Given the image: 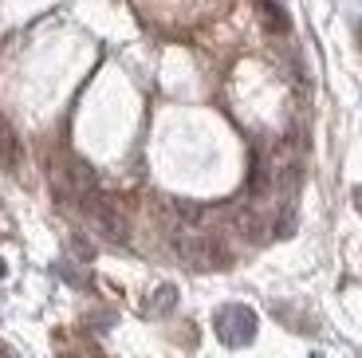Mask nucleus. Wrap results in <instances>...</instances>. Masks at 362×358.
I'll return each mask as SVG.
<instances>
[{"mask_svg": "<svg viewBox=\"0 0 362 358\" xmlns=\"http://www.w3.org/2000/svg\"><path fill=\"white\" fill-rule=\"evenodd\" d=\"M83 209H87L90 224H95V233H99L107 244H127L130 241V221H127V213L118 209V201L95 193V197L83 201Z\"/></svg>", "mask_w": 362, "mask_h": 358, "instance_id": "7ed1b4c3", "label": "nucleus"}, {"mask_svg": "<svg viewBox=\"0 0 362 358\" xmlns=\"http://www.w3.org/2000/svg\"><path fill=\"white\" fill-rule=\"evenodd\" d=\"M354 209H358V213H362V185L354 189Z\"/></svg>", "mask_w": 362, "mask_h": 358, "instance_id": "6e6552de", "label": "nucleus"}, {"mask_svg": "<svg viewBox=\"0 0 362 358\" xmlns=\"http://www.w3.org/2000/svg\"><path fill=\"white\" fill-rule=\"evenodd\" d=\"M0 354H4V347H0Z\"/></svg>", "mask_w": 362, "mask_h": 358, "instance_id": "9b49d317", "label": "nucleus"}, {"mask_svg": "<svg viewBox=\"0 0 362 358\" xmlns=\"http://www.w3.org/2000/svg\"><path fill=\"white\" fill-rule=\"evenodd\" d=\"M173 307H177V287H173V284H158L154 287V299H150L146 311H150V315H170Z\"/></svg>", "mask_w": 362, "mask_h": 358, "instance_id": "0eeeda50", "label": "nucleus"}, {"mask_svg": "<svg viewBox=\"0 0 362 358\" xmlns=\"http://www.w3.org/2000/svg\"><path fill=\"white\" fill-rule=\"evenodd\" d=\"M233 224H236V233L245 236V241H252V244H260L264 233H268V224H264V216L256 213V209H236Z\"/></svg>", "mask_w": 362, "mask_h": 358, "instance_id": "423d86ee", "label": "nucleus"}, {"mask_svg": "<svg viewBox=\"0 0 362 358\" xmlns=\"http://www.w3.org/2000/svg\"><path fill=\"white\" fill-rule=\"evenodd\" d=\"M4 272H8V268H4V256H0V279H4Z\"/></svg>", "mask_w": 362, "mask_h": 358, "instance_id": "1a4fd4ad", "label": "nucleus"}, {"mask_svg": "<svg viewBox=\"0 0 362 358\" xmlns=\"http://www.w3.org/2000/svg\"><path fill=\"white\" fill-rule=\"evenodd\" d=\"M358 44H362V24H358Z\"/></svg>", "mask_w": 362, "mask_h": 358, "instance_id": "9d476101", "label": "nucleus"}, {"mask_svg": "<svg viewBox=\"0 0 362 358\" xmlns=\"http://www.w3.org/2000/svg\"><path fill=\"white\" fill-rule=\"evenodd\" d=\"M173 248H177L181 264L193 272H221L233 264V252H228V244L221 241V236L213 233H185L173 241Z\"/></svg>", "mask_w": 362, "mask_h": 358, "instance_id": "f257e3e1", "label": "nucleus"}, {"mask_svg": "<svg viewBox=\"0 0 362 358\" xmlns=\"http://www.w3.org/2000/svg\"><path fill=\"white\" fill-rule=\"evenodd\" d=\"M256 327H260V319H256V311L245 307V304H225V307H217V315H213L217 339L225 342V347H233V350L248 347V342L256 339Z\"/></svg>", "mask_w": 362, "mask_h": 358, "instance_id": "f03ea898", "label": "nucleus"}, {"mask_svg": "<svg viewBox=\"0 0 362 358\" xmlns=\"http://www.w3.org/2000/svg\"><path fill=\"white\" fill-rule=\"evenodd\" d=\"M252 4H256V16H260L264 32H272V36H288V32H291L288 12H284L276 0H252Z\"/></svg>", "mask_w": 362, "mask_h": 358, "instance_id": "39448f33", "label": "nucleus"}, {"mask_svg": "<svg viewBox=\"0 0 362 358\" xmlns=\"http://www.w3.org/2000/svg\"><path fill=\"white\" fill-rule=\"evenodd\" d=\"M20 161H24V146H20L12 122L4 118V110H0V166H4V170H20Z\"/></svg>", "mask_w": 362, "mask_h": 358, "instance_id": "20e7f679", "label": "nucleus"}]
</instances>
